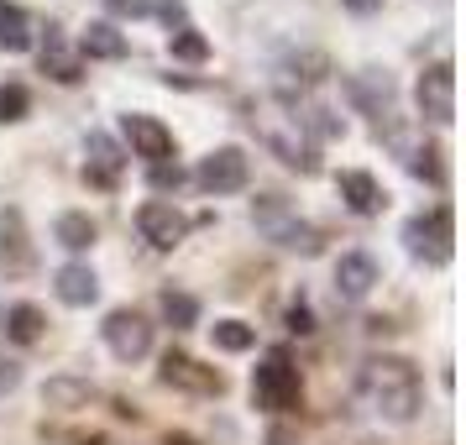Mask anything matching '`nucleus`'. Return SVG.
<instances>
[{"instance_id": "obj_1", "label": "nucleus", "mask_w": 466, "mask_h": 445, "mask_svg": "<svg viewBox=\"0 0 466 445\" xmlns=\"http://www.w3.org/2000/svg\"><path fill=\"white\" fill-rule=\"evenodd\" d=\"M357 393L388 424H409L424 403L420 372H414V361H403V357H367L357 372Z\"/></svg>"}, {"instance_id": "obj_2", "label": "nucleus", "mask_w": 466, "mask_h": 445, "mask_svg": "<svg viewBox=\"0 0 466 445\" xmlns=\"http://www.w3.org/2000/svg\"><path fill=\"white\" fill-rule=\"evenodd\" d=\"M252 126H257V137H262V147L273 152L283 168H299V173H315L319 168L315 142L304 137V126L294 121V110L262 106V110H252Z\"/></svg>"}, {"instance_id": "obj_3", "label": "nucleus", "mask_w": 466, "mask_h": 445, "mask_svg": "<svg viewBox=\"0 0 466 445\" xmlns=\"http://www.w3.org/2000/svg\"><path fill=\"white\" fill-rule=\"evenodd\" d=\"M299 393H304V382H299L294 357H289L283 346H273L252 372V403L268 409V414H289V409L299 403Z\"/></svg>"}, {"instance_id": "obj_4", "label": "nucleus", "mask_w": 466, "mask_h": 445, "mask_svg": "<svg viewBox=\"0 0 466 445\" xmlns=\"http://www.w3.org/2000/svg\"><path fill=\"white\" fill-rule=\"evenodd\" d=\"M403 252L424 262V268H445L451 257H456V231H451V210L435 205V210L424 215H409L403 220Z\"/></svg>"}, {"instance_id": "obj_5", "label": "nucleus", "mask_w": 466, "mask_h": 445, "mask_svg": "<svg viewBox=\"0 0 466 445\" xmlns=\"http://www.w3.org/2000/svg\"><path fill=\"white\" fill-rule=\"evenodd\" d=\"M100 336H106V346H110L116 361L152 357V319L142 315V309H110L106 325H100Z\"/></svg>"}, {"instance_id": "obj_6", "label": "nucleus", "mask_w": 466, "mask_h": 445, "mask_svg": "<svg viewBox=\"0 0 466 445\" xmlns=\"http://www.w3.org/2000/svg\"><path fill=\"white\" fill-rule=\"evenodd\" d=\"M194 184H199L205 194H236V189H247V184H252V157L226 142V147H215L210 157H199Z\"/></svg>"}, {"instance_id": "obj_7", "label": "nucleus", "mask_w": 466, "mask_h": 445, "mask_svg": "<svg viewBox=\"0 0 466 445\" xmlns=\"http://www.w3.org/2000/svg\"><path fill=\"white\" fill-rule=\"evenodd\" d=\"M414 100H420L424 121L451 126V121H456V68L451 64H430L420 79H414Z\"/></svg>"}, {"instance_id": "obj_8", "label": "nucleus", "mask_w": 466, "mask_h": 445, "mask_svg": "<svg viewBox=\"0 0 466 445\" xmlns=\"http://www.w3.org/2000/svg\"><path fill=\"white\" fill-rule=\"evenodd\" d=\"M137 231H142V241H147L152 252H173L189 236V215L178 210V205H168V199H147L137 210Z\"/></svg>"}, {"instance_id": "obj_9", "label": "nucleus", "mask_w": 466, "mask_h": 445, "mask_svg": "<svg viewBox=\"0 0 466 445\" xmlns=\"http://www.w3.org/2000/svg\"><path fill=\"white\" fill-rule=\"evenodd\" d=\"M157 378L168 382V388L199 393V399H220V393H226V378H220L215 367H205V361L184 357V351H168V357H163V372H157Z\"/></svg>"}, {"instance_id": "obj_10", "label": "nucleus", "mask_w": 466, "mask_h": 445, "mask_svg": "<svg viewBox=\"0 0 466 445\" xmlns=\"http://www.w3.org/2000/svg\"><path fill=\"white\" fill-rule=\"evenodd\" d=\"M121 131H127L131 157H147V163H168V157H173V131L163 126L157 116L131 110V116H121Z\"/></svg>"}, {"instance_id": "obj_11", "label": "nucleus", "mask_w": 466, "mask_h": 445, "mask_svg": "<svg viewBox=\"0 0 466 445\" xmlns=\"http://www.w3.org/2000/svg\"><path fill=\"white\" fill-rule=\"evenodd\" d=\"M85 157H89L85 178L95 184V189H116V184H121V173H127V152L116 147L106 131H89L85 137Z\"/></svg>"}, {"instance_id": "obj_12", "label": "nucleus", "mask_w": 466, "mask_h": 445, "mask_svg": "<svg viewBox=\"0 0 466 445\" xmlns=\"http://www.w3.org/2000/svg\"><path fill=\"white\" fill-rule=\"evenodd\" d=\"M378 283H382V273L367 252H346L336 262V298H346V304H361Z\"/></svg>"}, {"instance_id": "obj_13", "label": "nucleus", "mask_w": 466, "mask_h": 445, "mask_svg": "<svg viewBox=\"0 0 466 445\" xmlns=\"http://www.w3.org/2000/svg\"><path fill=\"white\" fill-rule=\"evenodd\" d=\"M346 95H351V106L367 110V116H388L393 110V79L388 74H378V68H361V74H351L346 79Z\"/></svg>"}, {"instance_id": "obj_14", "label": "nucleus", "mask_w": 466, "mask_h": 445, "mask_svg": "<svg viewBox=\"0 0 466 445\" xmlns=\"http://www.w3.org/2000/svg\"><path fill=\"white\" fill-rule=\"evenodd\" d=\"M336 189H340V199H346V210H351V215H361V220H372V215H382V205H388V194H382V184L372 178V173H361V168L340 173V178H336Z\"/></svg>"}, {"instance_id": "obj_15", "label": "nucleus", "mask_w": 466, "mask_h": 445, "mask_svg": "<svg viewBox=\"0 0 466 445\" xmlns=\"http://www.w3.org/2000/svg\"><path fill=\"white\" fill-rule=\"evenodd\" d=\"M53 294L64 298L68 309H89L95 298H100V278L89 262H64L58 273H53Z\"/></svg>"}, {"instance_id": "obj_16", "label": "nucleus", "mask_w": 466, "mask_h": 445, "mask_svg": "<svg viewBox=\"0 0 466 445\" xmlns=\"http://www.w3.org/2000/svg\"><path fill=\"white\" fill-rule=\"evenodd\" d=\"M131 43L127 32H116L110 22H89L85 32H79V58H100V64H116V58H127Z\"/></svg>"}, {"instance_id": "obj_17", "label": "nucleus", "mask_w": 466, "mask_h": 445, "mask_svg": "<svg viewBox=\"0 0 466 445\" xmlns=\"http://www.w3.org/2000/svg\"><path fill=\"white\" fill-rule=\"evenodd\" d=\"M43 403L47 409H58V414H74V409H89L95 403V382L89 378H47L43 382Z\"/></svg>"}, {"instance_id": "obj_18", "label": "nucleus", "mask_w": 466, "mask_h": 445, "mask_svg": "<svg viewBox=\"0 0 466 445\" xmlns=\"http://www.w3.org/2000/svg\"><path fill=\"white\" fill-rule=\"evenodd\" d=\"M0 257H5V273H26V268H32V247H26L22 210H5V226H0Z\"/></svg>"}, {"instance_id": "obj_19", "label": "nucleus", "mask_w": 466, "mask_h": 445, "mask_svg": "<svg viewBox=\"0 0 466 445\" xmlns=\"http://www.w3.org/2000/svg\"><path fill=\"white\" fill-rule=\"evenodd\" d=\"M43 74H53L58 85H79V79H85V64H79V53H68V47H64L58 26H47V43H43Z\"/></svg>"}, {"instance_id": "obj_20", "label": "nucleus", "mask_w": 466, "mask_h": 445, "mask_svg": "<svg viewBox=\"0 0 466 445\" xmlns=\"http://www.w3.org/2000/svg\"><path fill=\"white\" fill-rule=\"evenodd\" d=\"M95 236H100V226H95L85 210H68V215L53 220V241H58L64 252H89V247H95Z\"/></svg>"}, {"instance_id": "obj_21", "label": "nucleus", "mask_w": 466, "mask_h": 445, "mask_svg": "<svg viewBox=\"0 0 466 445\" xmlns=\"http://www.w3.org/2000/svg\"><path fill=\"white\" fill-rule=\"evenodd\" d=\"M32 47V16L16 0H0V53H26Z\"/></svg>"}, {"instance_id": "obj_22", "label": "nucleus", "mask_w": 466, "mask_h": 445, "mask_svg": "<svg viewBox=\"0 0 466 445\" xmlns=\"http://www.w3.org/2000/svg\"><path fill=\"white\" fill-rule=\"evenodd\" d=\"M43 330H47V315L37 304H11V309H5V336L16 340V346H37Z\"/></svg>"}, {"instance_id": "obj_23", "label": "nucleus", "mask_w": 466, "mask_h": 445, "mask_svg": "<svg viewBox=\"0 0 466 445\" xmlns=\"http://www.w3.org/2000/svg\"><path fill=\"white\" fill-rule=\"evenodd\" d=\"M403 168L414 173V178H424V184H441L445 178V163H441V147L435 142H414V147L403 152Z\"/></svg>"}, {"instance_id": "obj_24", "label": "nucleus", "mask_w": 466, "mask_h": 445, "mask_svg": "<svg viewBox=\"0 0 466 445\" xmlns=\"http://www.w3.org/2000/svg\"><path fill=\"white\" fill-rule=\"evenodd\" d=\"M163 319H168L173 330H189V325H199V298L184 294V288H163Z\"/></svg>"}, {"instance_id": "obj_25", "label": "nucleus", "mask_w": 466, "mask_h": 445, "mask_svg": "<svg viewBox=\"0 0 466 445\" xmlns=\"http://www.w3.org/2000/svg\"><path fill=\"white\" fill-rule=\"evenodd\" d=\"M210 336H215V346H220V351H252L257 346V330L252 325H247V319H215L210 325Z\"/></svg>"}, {"instance_id": "obj_26", "label": "nucleus", "mask_w": 466, "mask_h": 445, "mask_svg": "<svg viewBox=\"0 0 466 445\" xmlns=\"http://www.w3.org/2000/svg\"><path fill=\"white\" fill-rule=\"evenodd\" d=\"M273 241H278V247H289V252H304V257L319 252V231H315V226H304V220H294V215L273 231Z\"/></svg>"}, {"instance_id": "obj_27", "label": "nucleus", "mask_w": 466, "mask_h": 445, "mask_svg": "<svg viewBox=\"0 0 466 445\" xmlns=\"http://www.w3.org/2000/svg\"><path fill=\"white\" fill-rule=\"evenodd\" d=\"M168 53L178 64H205L210 58V37H199L194 26H178V32H168Z\"/></svg>"}, {"instance_id": "obj_28", "label": "nucleus", "mask_w": 466, "mask_h": 445, "mask_svg": "<svg viewBox=\"0 0 466 445\" xmlns=\"http://www.w3.org/2000/svg\"><path fill=\"white\" fill-rule=\"evenodd\" d=\"M26 110H32L26 85H0V121H5V126H11V121H26Z\"/></svg>"}, {"instance_id": "obj_29", "label": "nucleus", "mask_w": 466, "mask_h": 445, "mask_svg": "<svg viewBox=\"0 0 466 445\" xmlns=\"http://www.w3.org/2000/svg\"><path fill=\"white\" fill-rule=\"evenodd\" d=\"M147 16H157L168 32H178V26H189V5H184V0H152Z\"/></svg>"}, {"instance_id": "obj_30", "label": "nucleus", "mask_w": 466, "mask_h": 445, "mask_svg": "<svg viewBox=\"0 0 466 445\" xmlns=\"http://www.w3.org/2000/svg\"><path fill=\"white\" fill-rule=\"evenodd\" d=\"M152 189H178V184H184V178H189V173L178 168V163H152Z\"/></svg>"}, {"instance_id": "obj_31", "label": "nucleus", "mask_w": 466, "mask_h": 445, "mask_svg": "<svg viewBox=\"0 0 466 445\" xmlns=\"http://www.w3.org/2000/svg\"><path fill=\"white\" fill-rule=\"evenodd\" d=\"M110 16H121V22H137V16H147L152 11V0H100Z\"/></svg>"}, {"instance_id": "obj_32", "label": "nucleus", "mask_w": 466, "mask_h": 445, "mask_svg": "<svg viewBox=\"0 0 466 445\" xmlns=\"http://www.w3.org/2000/svg\"><path fill=\"white\" fill-rule=\"evenodd\" d=\"M289 330H294V336H315V315H309V304H304V298L289 304Z\"/></svg>"}, {"instance_id": "obj_33", "label": "nucleus", "mask_w": 466, "mask_h": 445, "mask_svg": "<svg viewBox=\"0 0 466 445\" xmlns=\"http://www.w3.org/2000/svg\"><path fill=\"white\" fill-rule=\"evenodd\" d=\"M16 382H22V367H16L11 357H0V399H5V393H16Z\"/></svg>"}, {"instance_id": "obj_34", "label": "nucleus", "mask_w": 466, "mask_h": 445, "mask_svg": "<svg viewBox=\"0 0 466 445\" xmlns=\"http://www.w3.org/2000/svg\"><path fill=\"white\" fill-rule=\"evenodd\" d=\"M346 11L351 16H372V11H382V0H346Z\"/></svg>"}, {"instance_id": "obj_35", "label": "nucleus", "mask_w": 466, "mask_h": 445, "mask_svg": "<svg viewBox=\"0 0 466 445\" xmlns=\"http://www.w3.org/2000/svg\"><path fill=\"white\" fill-rule=\"evenodd\" d=\"M268 445H294V430H283V424H273V430H268Z\"/></svg>"}]
</instances>
